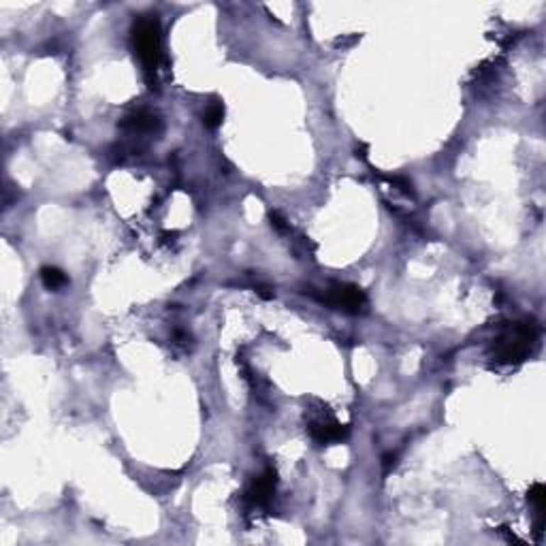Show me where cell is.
Listing matches in <instances>:
<instances>
[{"instance_id":"1","label":"cell","mask_w":546,"mask_h":546,"mask_svg":"<svg viewBox=\"0 0 546 546\" xmlns=\"http://www.w3.org/2000/svg\"><path fill=\"white\" fill-rule=\"evenodd\" d=\"M130 39L145 75H154L158 71L160 56H162V30L156 16L137 18L130 28Z\"/></svg>"},{"instance_id":"2","label":"cell","mask_w":546,"mask_h":546,"mask_svg":"<svg viewBox=\"0 0 546 546\" xmlns=\"http://www.w3.org/2000/svg\"><path fill=\"white\" fill-rule=\"evenodd\" d=\"M535 342H537L535 327H531L527 323L514 325L501 338L495 340V346H493L495 361H499V363H518L533 350Z\"/></svg>"},{"instance_id":"3","label":"cell","mask_w":546,"mask_h":546,"mask_svg":"<svg viewBox=\"0 0 546 546\" xmlns=\"http://www.w3.org/2000/svg\"><path fill=\"white\" fill-rule=\"evenodd\" d=\"M321 301L325 306H329L331 310H342L348 314H357L363 306H365V293L359 286L352 284H333L329 289L327 295L321 297Z\"/></svg>"},{"instance_id":"4","label":"cell","mask_w":546,"mask_h":546,"mask_svg":"<svg viewBox=\"0 0 546 546\" xmlns=\"http://www.w3.org/2000/svg\"><path fill=\"white\" fill-rule=\"evenodd\" d=\"M273 491H276V472L267 469L262 476L254 478L252 486L247 489V499L254 506H262V503H267L271 499Z\"/></svg>"},{"instance_id":"5","label":"cell","mask_w":546,"mask_h":546,"mask_svg":"<svg viewBox=\"0 0 546 546\" xmlns=\"http://www.w3.org/2000/svg\"><path fill=\"white\" fill-rule=\"evenodd\" d=\"M312 431V438L318 442V444H331V442H344L348 438V427L346 425H340L335 420H321V423H314L310 427Z\"/></svg>"},{"instance_id":"6","label":"cell","mask_w":546,"mask_h":546,"mask_svg":"<svg viewBox=\"0 0 546 546\" xmlns=\"http://www.w3.org/2000/svg\"><path fill=\"white\" fill-rule=\"evenodd\" d=\"M120 126H122V128H128V130H133V133H154V130L160 126V120H158L156 116L147 113V111H137V113L124 118V120L120 122Z\"/></svg>"},{"instance_id":"7","label":"cell","mask_w":546,"mask_h":546,"mask_svg":"<svg viewBox=\"0 0 546 546\" xmlns=\"http://www.w3.org/2000/svg\"><path fill=\"white\" fill-rule=\"evenodd\" d=\"M41 280H43V286L48 291H60L62 286L69 284V278L58 267H43L41 269Z\"/></svg>"},{"instance_id":"8","label":"cell","mask_w":546,"mask_h":546,"mask_svg":"<svg viewBox=\"0 0 546 546\" xmlns=\"http://www.w3.org/2000/svg\"><path fill=\"white\" fill-rule=\"evenodd\" d=\"M222 120H224V105H222V103H211V105L205 109V113H203V124H205V128H209V130L218 128V126L222 124Z\"/></svg>"},{"instance_id":"9","label":"cell","mask_w":546,"mask_h":546,"mask_svg":"<svg viewBox=\"0 0 546 546\" xmlns=\"http://www.w3.org/2000/svg\"><path fill=\"white\" fill-rule=\"evenodd\" d=\"M527 499L533 503V508H535L537 516H542V512H544V486H542L540 482H535V484L529 489Z\"/></svg>"},{"instance_id":"10","label":"cell","mask_w":546,"mask_h":546,"mask_svg":"<svg viewBox=\"0 0 546 546\" xmlns=\"http://www.w3.org/2000/svg\"><path fill=\"white\" fill-rule=\"evenodd\" d=\"M284 222H286V220H284V218H280V213H276V211L271 213V224L276 226V228H280V230H282V228H286V224H284Z\"/></svg>"},{"instance_id":"11","label":"cell","mask_w":546,"mask_h":546,"mask_svg":"<svg viewBox=\"0 0 546 546\" xmlns=\"http://www.w3.org/2000/svg\"><path fill=\"white\" fill-rule=\"evenodd\" d=\"M395 463V455H384V469H389Z\"/></svg>"}]
</instances>
